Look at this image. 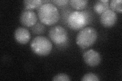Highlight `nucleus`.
<instances>
[{
    "label": "nucleus",
    "instance_id": "14",
    "mask_svg": "<svg viewBox=\"0 0 122 81\" xmlns=\"http://www.w3.org/2000/svg\"><path fill=\"white\" fill-rule=\"evenodd\" d=\"M81 80L82 81H100V79L94 73L89 72L84 75Z\"/></svg>",
    "mask_w": 122,
    "mask_h": 81
},
{
    "label": "nucleus",
    "instance_id": "13",
    "mask_svg": "<svg viewBox=\"0 0 122 81\" xmlns=\"http://www.w3.org/2000/svg\"><path fill=\"white\" fill-rule=\"evenodd\" d=\"M109 5L111 10L114 12L122 13V0H112L109 1Z\"/></svg>",
    "mask_w": 122,
    "mask_h": 81
},
{
    "label": "nucleus",
    "instance_id": "4",
    "mask_svg": "<svg viewBox=\"0 0 122 81\" xmlns=\"http://www.w3.org/2000/svg\"><path fill=\"white\" fill-rule=\"evenodd\" d=\"M32 51L36 54L44 56L51 53L52 49V44L48 38L39 36L34 38L30 43Z\"/></svg>",
    "mask_w": 122,
    "mask_h": 81
},
{
    "label": "nucleus",
    "instance_id": "5",
    "mask_svg": "<svg viewBox=\"0 0 122 81\" xmlns=\"http://www.w3.org/2000/svg\"><path fill=\"white\" fill-rule=\"evenodd\" d=\"M48 35L51 40L56 45H62L68 41V33L64 27L56 25L49 29Z\"/></svg>",
    "mask_w": 122,
    "mask_h": 81
},
{
    "label": "nucleus",
    "instance_id": "10",
    "mask_svg": "<svg viewBox=\"0 0 122 81\" xmlns=\"http://www.w3.org/2000/svg\"><path fill=\"white\" fill-rule=\"evenodd\" d=\"M109 1L108 0H100L95 2L94 5V10L97 13L101 14L109 9Z\"/></svg>",
    "mask_w": 122,
    "mask_h": 81
},
{
    "label": "nucleus",
    "instance_id": "7",
    "mask_svg": "<svg viewBox=\"0 0 122 81\" xmlns=\"http://www.w3.org/2000/svg\"><path fill=\"white\" fill-rule=\"evenodd\" d=\"M20 22L22 25L26 27H33L37 22L38 17L33 10L25 9L20 15Z\"/></svg>",
    "mask_w": 122,
    "mask_h": 81
},
{
    "label": "nucleus",
    "instance_id": "2",
    "mask_svg": "<svg viewBox=\"0 0 122 81\" xmlns=\"http://www.w3.org/2000/svg\"><path fill=\"white\" fill-rule=\"evenodd\" d=\"M98 38V33L93 27L81 29L76 36V43L82 49L89 48L94 44Z\"/></svg>",
    "mask_w": 122,
    "mask_h": 81
},
{
    "label": "nucleus",
    "instance_id": "17",
    "mask_svg": "<svg viewBox=\"0 0 122 81\" xmlns=\"http://www.w3.org/2000/svg\"><path fill=\"white\" fill-rule=\"evenodd\" d=\"M51 2L58 6H65L69 3L68 0H53Z\"/></svg>",
    "mask_w": 122,
    "mask_h": 81
},
{
    "label": "nucleus",
    "instance_id": "1",
    "mask_svg": "<svg viewBox=\"0 0 122 81\" xmlns=\"http://www.w3.org/2000/svg\"><path fill=\"white\" fill-rule=\"evenodd\" d=\"M38 16L44 24L52 25L59 20L60 13L54 4L46 3L43 4L38 9Z\"/></svg>",
    "mask_w": 122,
    "mask_h": 81
},
{
    "label": "nucleus",
    "instance_id": "6",
    "mask_svg": "<svg viewBox=\"0 0 122 81\" xmlns=\"http://www.w3.org/2000/svg\"><path fill=\"white\" fill-rule=\"evenodd\" d=\"M83 59L87 65L91 67H95L100 63L101 57L98 51L91 49L83 53Z\"/></svg>",
    "mask_w": 122,
    "mask_h": 81
},
{
    "label": "nucleus",
    "instance_id": "11",
    "mask_svg": "<svg viewBox=\"0 0 122 81\" xmlns=\"http://www.w3.org/2000/svg\"><path fill=\"white\" fill-rule=\"evenodd\" d=\"M43 1L41 0H25L23 1L25 9L33 10L38 9L43 4Z\"/></svg>",
    "mask_w": 122,
    "mask_h": 81
},
{
    "label": "nucleus",
    "instance_id": "3",
    "mask_svg": "<svg viewBox=\"0 0 122 81\" xmlns=\"http://www.w3.org/2000/svg\"><path fill=\"white\" fill-rule=\"evenodd\" d=\"M89 20L90 16L86 11H75L69 15L67 21L69 28L78 30L85 28Z\"/></svg>",
    "mask_w": 122,
    "mask_h": 81
},
{
    "label": "nucleus",
    "instance_id": "16",
    "mask_svg": "<svg viewBox=\"0 0 122 81\" xmlns=\"http://www.w3.org/2000/svg\"><path fill=\"white\" fill-rule=\"evenodd\" d=\"M34 27H35L36 28H37V29H34L32 30V31H33V32L36 33V34H40V33H43L44 31V29H41L42 28H43L44 27V26L42 24H40L39 23H38V24L37 25H35L34 26Z\"/></svg>",
    "mask_w": 122,
    "mask_h": 81
},
{
    "label": "nucleus",
    "instance_id": "12",
    "mask_svg": "<svg viewBox=\"0 0 122 81\" xmlns=\"http://www.w3.org/2000/svg\"><path fill=\"white\" fill-rule=\"evenodd\" d=\"M88 2L86 0H71L69 1L70 5L77 10L85 9L88 4Z\"/></svg>",
    "mask_w": 122,
    "mask_h": 81
},
{
    "label": "nucleus",
    "instance_id": "9",
    "mask_svg": "<svg viewBox=\"0 0 122 81\" xmlns=\"http://www.w3.org/2000/svg\"><path fill=\"white\" fill-rule=\"evenodd\" d=\"M15 40L18 43L25 44L30 39V33L29 30L24 27H18L15 29L14 33Z\"/></svg>",
    "mask_w": 122,
    "mask_h": 81
},
{
    "label": "nucleus",
    "instance_id": "15",
    "mask_svg": "<svg viewBox=\"0 0 122 81\" xmlns=\"http://www.w3.org/2000/svg\"><path fill=\"white\" fill-rule=\"evenodd\" d=\"M71 80L70 76L66 74L60 73L53 76L52 81H69Z\"/></svg>",
    "mask_w": 122,
    "mask_h": 81
},
{
    "label": "nucleus",
    "instance_id": "8",
    "mask_svg": "<svg viewBox=\"0 0 122 81\" xmlns=\"http://www.w3.org/2000/svg\"><path fill=\"white\" fill-rule=\"evenodd\" d=\"M100 21L101 24L105 28L113 26L117 21V15L115 12L108 9L101 14Z\"/></svg>",
    "mask_w": 122,
    "mask_h": 81
}]
</instances>
